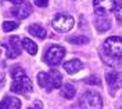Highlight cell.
Returning <instances> with one entry per match:
<instances>
[{
	"instance_id": "obj_1",
	"label": "cell",
	"mask_w": 122,
	"mask_h": 109,
	"mask_svg": "<svg viewBox=\"0 0 122 109\" xmlns=\"http://www.w3.org/2000/svg\"><path fill=\"white\" fill-rule=\"evenodd\" d=\"M11 76H13V84H11V91L15 94L26 95L33 90V84L30 79L26 76L21 66H14L11 69Z\"/></svg>"
},
{
	"instance_id": "obj_2",
	"label": "cell",
	"mask_w": 122,
	"mask_h": 109,
	"mask_svg": "<svg viewBox=\"0 0 122 109\" xmlns=\"http://www.w3.org/2000/svg\"><path fill=\"white\" fill-rule=\"evenodd\" d=\"M79 105L82 109H101L103 108V100L97 93L94 91H86L79 100Z\"/></svg>"
},
{
	"instance_id": "obj_3",
	"label": "cell",
	"mask_w": 122,
	"mask_h": 109,
	"mask_svg": "<svg viewBox=\"0 0 122 109\" xmlns=\"http://www.w3.org/2000/svg\"><path fill=\"white\" fill-rule=\"evenodd\" d=\"M106 54L111 58H122V39L118 36L108 37L103 44Z\"/></svg>"
},
{
	"instance_id": "obj_4",
	"label": "cell",
	"mask_w": 122,
	"mask_h": 109,
	"mask_svg": "<svg viewBox=\"0 0 122 109\" xmlns=\"http://www.w3.org/2000/svg\"><path fill=\"white\" fill-rule=\"evenodd\" d=\"M74 18L71 15H67V14H57L54 17L53 22H51V26L56 32H61V33H65V32H69L72 28H74Z\"/></svg>"
},
{
	"instance_id": "obj_5",
	"label": "cell",
	"mask_w": 122,
	"mask_h": 109,
	"mask_svg": "<svg viewBox=\"0 0 122 109\" xmlns=\"http://www.w3.org/2000/svg\"><path fill=\"white\" fill-rule=\"evenodd\" d=\"M64 55H65V50L61 46H56V44H54V46H50L47 48L43 59H45V62H47L50 66H56V65H58V64L62 61Z\"/></svg>"
},
{
	"instance_id": "obj_6",
	"label": "cell",
	"mask_w": 122,
	"mask_h": 109,
	"mask_svg": "<svg viewBox=\"0 0 122 109\" xmlns=\"http://www.w3.org/2000/svg\"><path fill=\"white\" fill-rule=\"evenodd\" d=\"M93 8L96 15L104 17L111 11H115L117 3L115 0H93Z\"/></svg>"
},
{
	"instance_id": "obj_7",
	"label": "cell",
	"mask_w": 122,
	"mask_h": 109,
	"mask_svg": "<svg viewBox=\"0 0 122 109\" xmlns=\"http://www.w3.org/2000/svg\"><path fill=\"white\" fill-rule=\"evenodd\" d=\"M6 48H7V55L8 58H17L18 55L21 54V44H20V39L17 36H13L8 39V43L6 44Z\"/></svg>"
},
{
	"instance_id": "obj_8",
	"label": "cell",
	"mask_w": 122,
	"mask_h": 109,
	"mask_svg": "<svg viewBox=\"0 0 122 109\" xmlns=\"http://www.w3.org/2000/svg\"><path fill=\"white\" fill-rule=\"evenodd\" d=\"M11 13H13L17 18L24 19V18H26V17L30 15V13H32V7H30L29 3L24 1V3H21V4H15V7L11 10Z\"/></svg>"
},
{
	"instance_id": "obj_9",
	"label": "cell",
	"mask_w": 122,
	"mask_h": 109,
	"mask_svg": "<svg viewBox=\"0 0 122 109\" xmlns=\"http://www.w3.org/2000/svg\"><path fill=\"white\" fill-rule=\"evenodd\" d=\"M0 109H21V101L15 97H4L0 102Z\"/></svg>"
},
{
	"instance_id": "obj_10",
	"label": "cell",
	"mask_w": 122,
	"mask_h": 109,
	"mask_svg": "<svg viewBox=\"0 0 122 109\" xmlns=\"http://www.w3.org/2000/svg\"><path fill=\"white\" fill-rule=\"evenodd\" d=\"M82 68H83V64L81 62L79 59H71V61L64 64V69L67 70L69 75H75V73H78Z\"/></svg>"
},
{
	"instance_id": "obj_11",
	"label": "cell",
	"mask_w": 122,
	"mask_h": 109,
	"mask_svg": "<svg viewBox=\"0 0 122 109\" xmlns=\"http://www.w3.org/2000/svg\"><path fill=\"white\" fill-rule=\"evenodd\" d=\"M50 76V82H51V88H60L62 84V76L57 69H51L49 72Z\"/></svg>"
},
{
	"instance_id": "obj_12",
	"label": "cell",
	"mask_w": 122,
	"mask_h": 109,
	"mask_svg": "<svg viewBox=\"0 0 122 109\" xmlns=\"http://www.w3.org/2000/svg\"><path fill=\"white\" fill-rule=\"evenodd\" d=\"M28 32H29L30 35H33L35 37H38V39H45L46 36H47V31H46L45 28H42L40 25H30L29 28H28Z\"/></svg>"
},
{
	"instance_id": "obj_13",
	"label": "cell",
	"mask_w": 122,
	"mask_h": 109,
	"mask_svg": "<svg viewBox=\"0 0 122 109\" xmlns=\"http://www.w3.org/2000/svg\"><path fill=\"white\" fill-rule=\"evenodd\" d=\"M94 25H96V29L99 32H106L111 28V21L108 18H106V17H99L96 19V23Z\"/></svg>"
},
{
	"instance_id": "obj_14",
	"label": "cell",
	"mask_w": 122,
	"mask_h": 109,
	"mask_svg": "<svg viewBox=\"0 0 122 109\" xmlns=\"http://www.w3.org/2000/svg\"><path fill=\"white\" fill-rule=\"evenodd\" d=\"M38 83L40 87H43L46 90H51V82H50V76L46 72H40L38 75Z\"/></svg>"
},
{
	"instance_id": "obj_15",
	"label": "cell",
	"mask_w": 122,
	"mask_h": 109,
	"mask_svg": "<svg viewBox=\"0 0 122 109\" xmlns=\"http://www.w3.org/2000/svg\"><path fill=\"white\" fill-rule=\"evenodd\" d=\"M61 93H62V95L67 98V100H72L74 97H75V87H74V84H71V83H67V84H64L62 86V90H61Z\"/></svg>"
},
{
	"instance_id": "obj_16",
	"label": "cell",
	"mask_w": 122,
	"mask_h": 109,
	"mask_svg": "<svg viewBox=\"0 0 122 109\" xmlns=\"http://www.w3.org/2000/svg\"><path fill=\"white\" fill-rule=\"evenodd\" d=\"M22 47L29 53L30 55H35L36 53H38V47H36V44H35L30 39H28V37H25V39L22 40Z\"/></svg>"
},
{
	"instance_id": "obj_17",
	"label": "cell",
	"mask_w": 122,
	"mask_h": 109,
	"mask_svg": "<svg viewBox=\"0 0 122 109\" xmlns=\"http://www.w3.org/2000/svg\"><path fill=\"white\" fill-rule=\"evenodd\" d=\"M106 80H107V83H108V86L114 90L115 87L118 86V73L114 72V70L108 72V73L106 75Z\"/></svg>"
},
{
	"instance_id": "obj_18",
	"label": "cell",
	"mask_w": 122,
	"mask_h": 109,
	"mask_svg": "<svg viewBox=\"0 0 122 109\" xmlns=\"http://www.w3.org/2000/svg\"><path fill=\"white\" fill-rule=\"evenodd\" d=\"M68 43L71 44H76V46H81V44H86L89 43V39L86 36H82V35H78V36H72V37H68L67 39Z\"/></svg>"
},
{
	"instance_id": "obj_19",
	"label": "cell",
	"mask_w": 122,
	"mask_h": 109,
	"mask_svg": "<svg viewBox=\"0 0 122 109\" xmlns=\"http://www.w3.org/2000/svg\"><path fill=\"white\" fill-rule=\"evenodd\" d=\"M1 28H3L4 32H11V31H14V29L18 28V23L14 22V21H6V22H3Z\"/></svg>"
},
{
	"instance_id": "obj_20",
	"label": "cell",
	"mask_w": 122,
	"mask_h": 109,
	"mask_svg": "<svg viewBox=\"0 0 122 109\" xmlns=\"http://www.w3.org/2000/svg\"><path fill=\"white\" fill-rule=\"evenodd\" d=\"M115 15H117V19L122 22V1L117 6V8H115Z\"/></svg>"
},
{
	"instance_id": "obj_21",
	"label": "cell",
	"mask_w": 122,
	"mask_h": 109,
	"mask_svg": "<svg viewBox=\"0 0 122 109\" xmlns=\"http://www.w3.org/2000/svg\"><path fill=\"white\" fill-rule=\"evenodd\" d=\"M85 83H87V84H100V80L96 76H90V77L85 79Z\"/></svg>"
},
{
	"instance_id": "obj_22",
	"label": "cell",
	"mask_w": 122,
	"mask_h": 109,
	"mask_svg": "<svg viewBox=\"0 0 122 109\" xmlns=\"http://www.w3.org/2000/svg\"><path fill=\"white\" fill-rule=\"evenodd\" d=\"M35 4L39 7H46L49 4V0H35Z\"/></svg>"
},
{
	"instance_id": "obj_23",
	"label": "cell",
	"mask_w": 122,
	"mask_h": 109,
	"mask_svg": "<svg viewBox=\"0 0 122 109\" xmlns=\"http://www.w3.org/2000/svg\"><path fill=\"white\" fill-rule=\"evenodd\" d=\"M28 109H42V104L39 101H36L33 104V106H30V108H28Z\"/></svg>"
},
{
	"instance_id": "obj_24",
	"label": "cell",
	"mask_w": 122,
	"mask_h": 109,
	"mask_svg": "<svg viewBox=\"0 0 122 109\" xmlns=\"http://www.w3.org/2000/svg\"><path fill=\"white\" fill-rule=\"evenodd\" d=\"M7 1L13 3V4H21V3H24V0H7Z\"/></svg>"
},
{
	"instance_id": "obj_25",
	"label": "cell",
	"mask_w": 122,
	"mask_h": 109,
	"mask_svg": "<svg viewBox=\"0 0 122 109\" xmlns=\"http://www.w3.org/2000/svg\"><path fill=\"white\" fill-rule=\"evenodd\" d=\"M1 82H4V72L0 69V83H1Z\"/></svg>"
}]
</instances>
